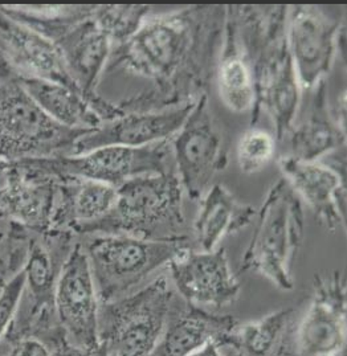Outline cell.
<instances>
[{
	"label": "cell",
	"instance_id": "6da1fadb",
	"mask_svg": "<svg viewBox=\"0 0 347 356\" xmlns=\"http://www.w3.org/2000/svg\"><path fill=\"white\" fill-rule=\"evenodd\" d=\"M227 6H188L147 16L138 32L111 49L108 70L152 83L147 90L115 102L122 114L194 104L209 89L222 47Z\"/></svg>",
	"mask_w": 347,
	"mask_h": 356
},
{
	"label": "cell",
	"instance_id": "7a4b0ae2",
	"mask_svg": "<svg viewBox=\"0 0 347 356\" xmlns=\"http://www.w3.org/2000/svg\"><path fill=\"white\" fill-rule=\"evenodd\" d=\"M237 33L250 64L255 102L250 124L265 113L282 142L301 108L302 90L297 80L287 39L288 6H234Z\"/></svg>",
	"mask_w": 347,
	"mask_h": 356
},
{
	"label": "cell",
	"instance_id": "3957f363",
	"mask_svg": "<svg viewBox=\"0 0 347 356\" xmlns=\"http://www.w3.org/2000/svg\"><path fill=\"white\" fill-rule=\"evenodd\" d=\"M184 191L175 170L130 179L117 188L111 212L79 233L125 234L145 240L184 236Z\"/></svg>",
	"mask_w": 347,
	"mask_h": 356
},
{
	"label": "cell",
	"instance_id": "277c9868",
	"mask_svg": "<svg viewBox=\"0 0 347 356\" xmlns=\"http://www.w3.org/2000/svg\"><path fill=\"white\" fill-rule=\"evenodd\" d=\"M256 216L240 273L260 274L278 289L291 291L292 264L304 241L305 218L302 202L287 179L281 177L271 186Z\"/></svg>",
	"mask_w": 347,
	"mask_h": 356
},
{
	"label": "cell",
	"instance_id": "5b68a950",
	"mask_svg": "<svg viewBox=\"0 0 347 356\" xmlns=\"http://www.w3.org/2000/svg\"><path fill=\"white\" fill-rule=\"evenodd\" d=\"M81 243L89 260L99 303L117 301L158 269L194 247L193 238L145 240L125 234H88Z\"/></svg>",
	"mask_w": 347,
	"mask_h": 356
},
{
	"label": "cell",
	"instance_id": "8992f818",
	"mask_svg": "<svg viewBox=\"0 0 347 356\" xmlns=\"http://www.w3.org/2000/svg\"><path fill=\"white\" fill-rule=\"evenodd\" d=\"M178 298L161 274L117 301L99 303L98 338L105 356L152 355Z\"/></svg>",
	"mask_w": 347,
	"mask_h": 356
},
{
	"label": "cell",
	"instance_id": "52a82bcc",
	"mask_svg": "<svg viewBox=\"0 0 347 356\" xmlns=\"http://www.w3.org/2000/svg\"><path fill=\"white\" fill-rule=\"evenodd\" d=\"M42 177L88 179L118 188L130 179L174 168L170 139L143 147L104 146L73 155L24 159Z\"/></svg>",
	"mask_w": 347,
	"mask_h": 356
},
{
	"label": "cell",
	"instance_id": "ba28073f",
	"mask_svg": "<svg viewBox=\"0 0 347 356\" xmlns=\"http://www.w3.org/2000/svg\"><path fill=\"white\" fill-rule=\"evenodd\" d=\"M174 168L190 200H200L215 177L228 165V143L211 109L209 95L200 97L181 129L170 138Z\"/></svg>",
	"mask_w": 347,
	"mask_h": 356
},
{
	"label": "cell",
	"instance_id": "9c48e42d",
	"mask_svg": "<svg viewBox=\"0 0 347 356\" xmlns=\"http://www.w3.org/2000/svg\"><path fill=\"white\" fill-rule=\"evenodd\" d=\"M345 14H330L321 6H288L287 39L302 92L328 79L337 56L345 57Z\"/></svg>",
	"mask_w": 347,
	"mask_h": 356
},
{
	"label": "cell",
	"instance_id": "30bf717a",
	"mask_svg": "<svg viewBox=\"0 0 347 356\" xmlns=\"http://www.w3.org/2000/svg\"><path fill=\"white\" fill-rule=\"evenodd\" d=\"M93 10L95 6H86L83 14L64 28L52 42L63 57L72 80L104 122L122 115V113L115 102L97 93L98 83L108 67L113 45L95 22Z\"/></svg>",
	"mask_w": 347,
	"mask_h": 356
},
{
	"label": "cell",
	"instance_id": "8fae6325",
	"mask_svg": "<svg viewBox=\"0 0 347 356\" xmlns=\"http://www.w3.org/2000/svg\"><path fill=\"white\" fill-rule=\"evenodd\" d=\"M89 130H73L51 120L22 90L0 105V155L26 159L70 155Z\"/></svg>",
	"mask_w": 347,
	"mask_h": 356
},
{
	"label": "cell",
	"instance_id": "7c38bea8",
	"mask_svg": "<svg viewBox=\"0 0 347 356\" xmlns=\"http://www.w3.org/2000/svg\"><path fill=\"white\" fill-rule=\"evenodd\" d=\"M54 307L56 321L72 346L83 351L98 348L99 301L81 243L73 244L60 269Z\"/></svg>",
	"mask_w": 347,
	"mask_h": 356
},
{
	"label": "cell",
	"instance_id": "4fadbf2b",
	"mask_svg": "<svg viewBox=\"0 0 347 356\" xmlns=\"http://www.w3.org/2000/svg\"><path fill=\"white\" fill-rule=\"evenodd\" d=\"M292 347L293 356H346V284L341 272L316 275Z\"/></svg>",
	"mask_w": 347,
	"mask_h": 356
},
{
	"label": "cell",
	"instance_id": "5bb4252c",
	"mask_svg": "<svg viewBox=\"0 0 347 356\" xmlns=\"http://www.w3.org/2000/svg\"><path fill=\"white\" fill-rule=\"evenodd\" d=\"M167 266L179 297L187 303L202 309H224L240 296L241 286L224 248L211 252L191 248Z\"/></svg>",
	"mask_w": 347,
	"mask_h": 356
},
{
	"label": "cell",
	"instance_id": "9a60e30c",
	"mask_svg": "<svg viewBox=\"0 0 347 356\" xmlns=\"http://www.w3.org/2000/svg\"><path fill=\"white\" fill-rule=\"evenodd\" d=\"M344 150L337 154L338 156L332 165L301 162L289 156H281L278 161L282 178L288 180L300 200L313 211L317 220L330 232L345 227L346 179Z\"/></svg>",
	"mask_w": 347,
	"mask_h": 356
},
{
	"label": "cell",
	"instance_id": "2e32d148",
	"mask_svg": "<svg viewBox=\"0 0 347 356\" xmlns=\"http://www.w3.org/2000/svg\"><path fill=\"white\" fill-rule=\"evenodd\" d=\"M194 104L162 111L126 113L111 121H104L97 129L79 138L70 155L104 146L143 147L167 140L181 129Z\"/></svg>",
	"mask_w": 347,
	"mask_h": 356
},
{
	"label": "cell",
	"instance_id": "e0dca14e",
	"mask_svg": "<svg viewBox=\"0 0 347 356\" xmlns=\"http://www.w3.org/2000/svg\"><path fill=\"white\" fill-rule=\"evenodd\" d=\"M304 109L298 110L291 131L284 140L288 142L289 156L301 162H318L335 151L345 149L346 130L335 122L328 90V81L306 90Z\"/></svg>",
	"mask_w": 347,
	"mask_h": 356
},
{
	"label": "cell",
	"instance_id": "ac0fdd59",
	"mask_svg": "<svg viewBox=\"0 0 347 356\" xmlns=\"http://www.w3.org/2000/svg\"><path fill=\"white\" fill-rule=\"evenodd\" d=\"M237 323L231 315L211 314L179 297L150 356H188L211 342L222 348Z\"/></svg>",
	"mask_w": 347,
	"mask_h": 356
},
{
	"label": "cell",
	"instance_id": "d6986e66",
	"mask_svg": "<svg viewBox=\"0 0 347 356\" xmlns=\"http://www.w3.org/2000/svg\"><path fill=\"white\" fill-rule=\"evenodd\" d=\"M0 29L3 42L15 63L27 70L26 77L61 83L81 95L54 42L13 19L3 20Z\"/></svg>",
	"mask_w": 347,
	"mask_h": 356
},
{
	"label": "cell",
	"instance_id": "ffe728a7",
	"mask_svg": "<svg viewBox=\"0 0 347 356\" xmlns=\"http://www.w3.org/2000/svg\"><path fill=\"white\" fill-rule=\"evenodd\" d=\"M200 208L194 222L195 249L211 252L224 237L248 227L256 218V208L240 203L223 184H212L199 200Z\"/></svg>",
	"mask_w": 347,
	"mask_h": 356
},
{
	"label": "cell",
	"instance_id": "44dd1931",
	"mask_svg": "<svg viewBox=\"0 0 347 356\" xmlns=\"http://www.w3.org/2000/svg\"><path fill=\"white\" fill-rule=\"evenodd\" d=\"M215 79L223 104L228 109L235 113L252 110L255 102L253 79L250 64L239 40L234 6H227Z\"/></svg>",
	"mask_w": 347,
	"mask_h": 356
},
{
	"label": "cell",
	"instance_id": "7402d4cb",
	"mask_svg": "<svg viewBox=\"0 0 347 356\" xmlns=\"http://www.w3.org/2000/svg\"><path fill=\"white\" fill-rule=\"evenodd\" d=\"M22 90L55 122L73 130H93L102 124L97 113L79 92L65 85L23 77Z\"/></svg>",
	"mask_w": 347,
	"mask_h": 356
},
{
	"label": "cell",
	"instance_id": "603a6c76",
	"mask_svg": "<svg viewBox=\"0 0 347 356\" xmlns=\"http://www.w3.org/2000/svg\"><path fill=\"white\" fill-rule=\"evenodd\" d=\"M294 309H284L247 323H237L225 339L239 356H281L288 339Z\"/></svg>",
	"mask_w": 347,
	"mask_h": 356
},
{
	"label": "cell",
	"instance_id": "cb8c5ba5",
	"mask_svg": "<svg viewBox=\"0 0 347 356\" xmlns=\"http://www.w3.org/2000/svg\"><path fill=\"white\" fill-rule=\"evenodd\" d=\"M150 13V6H95L93 19L114 48L130 40Z\"/></svg>",
	"mask_w": 347,
	"mask_h": 356
},
{
	"label": "cell",
	"instance_id": "d4e9b609",
	"mask_svg": "<svg viewBox=\"0 0 347 356\" xmlns=\"http://www.w3.org/2000/svg\"><path fill=\"white\" fill-rule=\"evenodd\" d=\"M276 152L275 134L253 126L244 131L237 142V165L244 174H256L275 159Z\"/></svg>",
	"mask_w": 347,
	"mask_h": 356
},
{
	"label": "cell",
	"instance_id": "484cf974",
	"mask_svg": "<svg viewBox=\"0 0 347 356\" xmlns=\"http://www.w3.org/2000/svg\"><path fill=\"white\" fill-rule=\"evenodd\" d=\"M26 289V275L23 268L13 275L0 290V343L4 341L7 332L14 323L23 301Z\"/></svg>",
	"mask_w": 347,
	"mask_h": 356
},
{
	"label": "cell",
	"instance_id": "4316f807",
	"mask_svg": "<svg viewBox=\"0 0 347 356\" xmlns=\"http://www.w3.org/2000/svg\"><path fill=\"white\" fill-rule=\"evenodd\" d=\"M16 356H52L48 346L35 337H27L15 344Z\"/></svg>",
	"mask_w": 347,
	"mask_h": 356
},
{
	"label": "cell",
	"instance_id": "83f0119b",
	"mask_svg": "<svg viewBox=\"0 0 347 356\" xmlns=\"http://www.w3.org/2000/svg\"><path fill=\"white\" fill-rule=\"evenodd\" d=\"M219 344L215 342L209 343L204 347H202L200 350H197L194 354L188 356H224L219 353Z\"/></svg>",
	"mask_w": 347,
	"mask_h": 356
},
{
	"label": "cell",
	"instance_id": "f1b7e54d",
	"mask_svg": "<svg viewBox=\"0 0 347 356\" xmlns=\"http://www.w3.org/2000/svg\"><path fill=\"white\" fill-rule=\"evenodd\" d=\"M6 356H16V351H15V348L13 350V351H11V353H10V354H8V355Z\"/></svg>",
	"mask_w": 347,
	"mask_h": 356
}]
</instances>
